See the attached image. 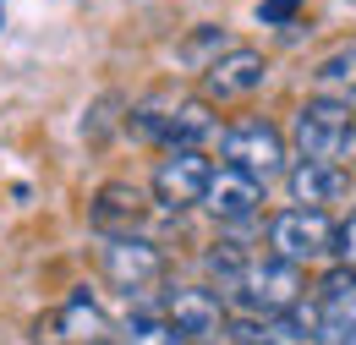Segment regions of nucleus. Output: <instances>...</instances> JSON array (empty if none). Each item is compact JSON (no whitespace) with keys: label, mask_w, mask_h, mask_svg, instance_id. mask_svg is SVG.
<instances>
[{"label":"nucleus","mask_w":356,"mask_h":345,"mask_svg":"<svg viewBox=\"0 0 356 345\" xmlns=\"http://www.w3.org/2000/svg\"><path fill=\"white\" fill-rule=\"evenodd\" d=\"M351 143H356V115H351V104H334V99H307V104L296 110V148H302V159L334 165Z\"/></svg>","instance_id":"nucleus-1"},{"label":"nucleus","mask_w":356,"mask_h":345,"mask_svg":"<svg viewBox=\"0 0 356 345\" xmlns=\"http://www.w3.org/2000/svg\"><path fill=\"white\" fill-rule=\"evenodd\" d=\"M220 154H225L230 170L252 175V181H268V175L285 170V137H280V127H268V121L225 127L220 131Z\"/></svg>","instance_id":"nucleus-2"},{"label":"nucleus","mask_w":356,"mask_h":345,"mask_svg":"<svg viewBox=\"0 0 356 345\" xmlns=\"http://www.w3.org/2000/svg\"><path fill=\"white\" fill-rule=\"evenodd\" d=\"M329 241H334V225L323 209H285V214L268 219V258L280 263H312L318 252H329Z\"/></svg>","instance_id":"nucleus-3"},{"label":"nucleus","mask_w":356,"mask_h":345,"mask_svg":"<svg viewBox=\"0 0 356 345\" xmlns=\"http://www.w3.org/2000/svg\"><path fill=\"white\" fill-rule=\"evenodd\" d=\"M236 296H241V307H252L264 318H280L285 307L302 302V268L296 263H280V258H258V263H247Z\"/></svg>","instance_id":"nucleus-4"},{"label":"nucleus","mask_w":356,"mask_h":345,"mask_svg":"<svg viewBox=\"0 0 356 345\" xmlns=\"http://www.w3.org/2000/svg\"><path fill=\"white\" fill-rule=\"evenodd\" d=\"M209 175H214V165L203 159V148H170V154L159 159V170H154V198H159V209L181 214V209L203 203Z\"/></svg>","instance_id":"nucleus-5"},{"label":"nucleus","mask_w":356,"mask_h":345,"mask_svg":"<svg viewBox=\"0 0 356 345\" xmlns=\"http://www.w3.org/2000/svg\"><path fill=\"white\" fill-rule=\"evenodd\" d=\"M165 318L176 323L186 340H214L230 329V312H225L220 291H203V285H176L165 296Z\"/></svg>","instance_id":"nucleus-6"},{"label":"nucleus","mask_w":356,"mask_h":345,"mask_svg":"<svg viewBox=\"0 0 356 345\" xmlns=\"http://www.w3.org/2000/svg\"><path fill=\"white\" fill-rule=\"evenodd\" d=\"M99 258H104V274H110L121 291H143V285H154V280L165 274L159 247L143 241V236H104Z\"/></svg>","instance_id":"nucleus-7"},{"label":"nucleus","mask_w":356,"mask_h":345,"mask_svg":"<svg viewBox=\"0 0 356 345\" xmlns=\"http://www.w3.org/2000/svg\"><path fill=\"white\" fill-rule=\"evenodd\" d=\"M264 77H268V61L258 49H225L203 66V93L209 99H247V93L264 88Z\"/></svg>","instance_id":"nucleus-8"},{"label":"nucleus","mask_w":356,"mask_h":345,"mask_svg":"<svg viewBox=\"0 0 356 345\" xmlns=\"http://www.w3.org/2000/svg\"><path fill=\"white\" fill-rule=\"evenodd\" d=\"M258 203H264V181H252V175L230 170V165H220V170L209 175L203 209H209L214 219H225V225H241V219L258 214Z\"/></svg>","instance_id":"nucleus-9"},{"label":"nucleus","mask_w":356,"mask_h":345,"mask_svg":"<svg viewBox=\"0 0 356 345\" xmlns=\"http://www.w3.org/2000/svg\"><path fill=\"white\" fill-rule=\"evenodd\" d=\"M285 181H291V198L302 209H323V203H334L346 192V170L340 165H318V159H296L285 170Z\"/></svg>","instance_id":"nucleus-10"},{"label":"nucleus","mask_w":356,"mask_h":345,"mask_svg":"<svg viewBox=\"0 0 356 345\" xmlns=\"http://www.w3.org/2000/svg\"><path fill=\"white\" fill-rule=\"evenodd\" d=\"M137 219H143V192H137V186H127V181L99 186V198H93V225H99V230H110V236H132Z\"/></svg>","instance_id":"nucleus-11"},{"label":"nucleus","mask_w":356,"mask_h":345,"mask_svg":"<svg viewBox=\"0 0 356 345\" xmlns=\"http://www.w3.org/2000/svg\"><path fill=\"white\" fill-rule=\"evenodd\" d=\"M318 318H323V329H356V274L351 268H329L323 280H318Z\"/></svg>","instance_id":"nucleus-12"},{"label":"nucleus","mask_w":356,"mask_h":345,"mask_svg":"<svg viewBox=\"0 0 356 345\" xmlns=\"http://www.w3.org/2000/svg\"><path fill=\"white\" fill-rule=\"evenodd\" d=\"M99 335H104V312H99V302H93L88 291H72V296H66V307L55 312V335H49V340L99 345Z\"/></svg>","instance_id":"nucleus-13"},{"label":"nucleus","mask_w":356,"mask_h":345,"mask_svg":"<svg viewBox=\"0 0 356 345\" xmlns=\"http://www.w3.org/2000/svg\"><path fill=\"white\" fill-rule=\"evenodd\" d=\"M312 88H318V99L351 104L356 99V44H340L334 55H323V61L312 66Z\"/></svg>","instance_id":"nucleus-14"},{"label":"nucleus","mask_w":356,"mask_h":345,"mask_svg":"<svg viewBox=\"0 0 356 345\" xmlns=\"http://www.w3.org/2000/svg\"><path fill=\"white\" fill-rule=\"evenodd\" d=\"M214 131V115H209V99H186L165 115V143L170 148H197L203 137Z\"/></svg>","instance_id":"nucleus-15"},{"label":"nucleus","mask_w":356,"mask_h":345,"mask_svg":"<svg viewBox=\"0 0 356 345\" xmlns=\"http://www.w3.org/2000/svg\"><path fill=\"white\" fill-rule=\"evenodd\" d=\"M127 345H192L165 312H132L127 318Z\"/></svg>","instance_id":"nucleus-16"},{"label":"nucleus","mask_w":356,"mask_h":345,"mask_svg":"<svg viewBox=\"0 0 356 345\" xmlns=\"http://www.w3.org/2000/svg\"><path fill=\"white\" fill-rule=\"evenodd\" d=\"M209 268H214L225 285L236 291V285H241V274H247V258H241V247H236V241H220V247L209 252Z\"/></svg>","instance_id":"nucleus-17"},{"label":"nucleus","mask_w":356,"mask_h":345,"mask_svg":"<svg viewBox=\"0 0 356 345\" xmlns=\"http://www.w3.org/2000/svg\"><path fill=\"white\" fill-rule=\"evenodd\" d=\"M329 252L340 258V268H351L356 274V214H346L334 225V241H329Z\"/></svg>","instance_id":"nucleus-18"},{"label":"nucleus","mask_w":356,"mask_h":345,"mask_svg":"<svg viewBox=\"0 0 356 345\" xmlns=\"http://www.w3.org/2000/svg\"><path fill=\"white\" fill-rule=\"evenodd\" d=\"M296 11H302V0H264V6H258V22H268V28H285Z\"/></svg>","instance_id":"nucleus-19"},{"label":"nucleus","mask_w":356,"mask_h":345,"mask_svg":"<svg viewBox=\"0 0 356 345\" xmlns=\"http://www.w3.org/2000/svg\"><path fill=\"white\" fill-rule=\"evenodd\" d=\"M312 345H356V329H318Z\"/></svg>","instance_id":"nucleus-20"},{"label":"nucleus","mask_w":356,"mask_h":345,"mask_svg":"<svg viewBox=\"0 0 356 345\" xmlns=\"http://www.w3.org/2000/svg\"><path fill=\"white\" fill-rule=\"evenodd\" d=\"M99 345H110V340H99Z\"/></svg>","instance_id":"nucleus-21"}]
</instances>
